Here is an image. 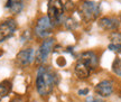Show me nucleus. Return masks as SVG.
Instances as JSON below:
<instances>
[{
    "mask_svg": "<svg viewBox=\"0 0 121 102\" xmlns=\"http://www.w3.org/2000/svg\"><path fill=\"white\" fill-rule=\"evenodd\" d=\"M56 83L57 76L54 71L45 66H40L38 68L37 76H36V89L40 95L46 97L48 94H51Z\"/></svg>",
    "mask_w": 121,
    "mask_h": 102,
    "instance_id": "1",
    "label": "nucleus"
},
{
    "mask_svg": "<svg viewBox=\"0 0 121 102\" xmlns=\"http://www.w3.org/2000/svg\"><path fill=\"white\" fill-rule=\"evenodd\" d=\"M96 66H98V56L93 52H84L78 56L74 67V72L78 79L84 80L90 76L92 71Z\"/></svg>",
    "mask_w": 121,
    "mask_h": 102,
    "instance_id": "2",
    "label": "nucleus"
},
{
    "mask_svg": "<svg viewBox=\"0 0 121 102\" xmlns=\"http://www.w3.org/2000/svg\"><path fill=\"white\" fill-rule=\"evenodd\" d=\"M100 4L94 1H84L80 7V16L84 21H93L100 16Z\"/></svg>",
    "mask_w": 121,
    "mask_h": 102,
    "instance_id": "3",
    "label": "nucleus"
},
{
    "mask_svg": "<svg viewBox=\"0 0 121 102\" xmlns=\"http://www.w3.org/2000/svg\"><path fill=\"white\" fill-rule=\"evenodd\" d=\"M64 13V6L62 4V0H48V9L47 17L54 26L62 22Z\"/></svg>",
    "mask_w": 121,
    "mask_h": 102,
    "instance_id": "4",
    "label": "nucleus"
},
{
    "mask_svg": "<svg viewBox=\"0 0 121 102\" xmlns=\"http://www.w3.org/2000/svg\"><path fill=\"white\" fill-rule=\"evenodd\" d=\"M53 25L48 17H42L35 26V34L40 38H46L53 33Z\"/></svg>",
    "mask_w": 121,
    "mask_h": 102,
    "instance_id": "5",
    "label": "nucleus"
},
{
    "mask_svg": "<svg viewBox=\"0 0 121 102\" xmlns=\"http://www.w3.org/2000/svg\"><path fill=\"white\" fill-rule=\"evenodd\" d=\"M53 46H54V39L53 38H47L43 42V44L40 45L38 52L36 54V63L37 64H43L46 62L49 53L52 52Z\"/></svg>",
    "mask_w": 121,
    "mask_h": 102,
    "instance_id": "6",
    "label": "nucleus"
},
{
    "mask_svg": "<svg viewBox=\"0 0 121 102\" xmlns=\"http://www.w3.org/2000/svg\"><path fill=\"white\" fill-rule=\"evenodd\" d=\"M17 28V24L13 19H7L0 24V43L10 38Z\"/></svg>",
    "mask_w": 121,
    "mask_h": 102,
    "instance_id": "7",
    "label": "nucleus"
},
{
    "mask_svg": "<svg viewBox=\"0 0 121 102\" xmlns=\"http://www.w3.org/2000/svg\"><path fill=\"white\" fill-rule=\"evenodd\" d=\"M94 92L96 94H99L100 97H103V98L110 97L113 92V83L109 80H104V81L100 82L95 85Z\"/></svg>",
    "mask_w": 121,
    "mask_h": 102,
    "instance_id": "8",
    "label": "nucleus"
},
{
    "mask_svg": "<svg viewBox=\"0 0 121 102\" xmlns=\"http://www.w3.org/2000/svg\"><path fill=\"white\" fill-rule=\"evenodd\" d=\"M17 63L22 66H27L29 65L33 60H34V49L33 48H26V49H22L17 54Z\"/></svg>",
    "mask_w": 121,
    "mask_h": 102,
    "instance_id": "9",
    "label": "nucleus"
},
{
    "mask_svg": "<svg viewBox=\"0 0 121 102\" xmlns=\"http://www.w3.org/2000/svg\"><path fill=\"white\" fill-rule=\"evenodd\" d=\"M99 26L103 30H117L119 27V20L117 18L103 17L99 20Z\"/></svg>",
    "mask_w": 121,
    "mask_h": 102,
    "instance_id": "10",
    "label": "nucleus"
},
{
    "mask_svg": "<svg viewBox=\"0 0 121 102\" xmlns=\"http://www.w3.org/2000/svg\"><path fill=\"white\" fill-rule=\"evenodd\" d=\"M4 8L11 13H19L24 8L22 0H6Z\"/></svg>",
    "mask_w": 121,
    "mask_h": 102,
    "instance_id": "11",
    "label": "nucleus"
},
{
    "mask_svg": "<svg viewBox=\"0 0 121 102\" xmlns=\"http://www.w3.org/2000/svg\"><path fill=\"white\" fill-rule=\"evenodd\" d=\"M11 88H13V84L11 82L8 81V80H4L0 83V99L7 97L10 91H11Z\"/></svg>",
    "mask_w": 121,
    "mask_h": 102,
    "instance_id": "12",
    "label": "nucleus"
},
{
    "mask_svg": "<svg viewBox=\"0 0 121 102\" xmlns=\"http://www.w3.org/2000/svg\"><path fill=\"white\" fill-rule=\"evenodd\" d=\"M65 27H66L67 29H69V30L75 29V28L78 27V21L75 20V18H73V17L67 18L66 21H65Z\"/></svg>",
    "mask_w": 121,
    "mask_h": 102,
    "instance_id": "13",
    "label": "nucleus"
},
{
    "mask_svg": "<svg viewBox=\"0 0 121 102\" xmlns=\"http://www.w3.org/2000/svg\"><path fill=\"white\" fill-rule=\"evenodd\" d=\"M112 71L117 75L121 76V58H116L112 64Z\"/></svg>",
    "mask_w": 121,
    "mask_h": 102,
    "instance_id": "14",
    "label": "nucleus"
},
{
    "mask_svg": "<svg viewBox=\"0 0 121 102\" xmlns=\"http://www.w3.org/2000/svg\"><path fill=\"white\" fill-rule=\"evenodd\" d=\"M110 40L112 43H120L121 40V34L120 33H117V31H113L112 34L110 35Z\"/></svg>",
    "mask_w": 121,
    "mask_h": 102,
    "instance_id": "15",
    "label": "nucleus"
},
{
    "mask_svg": "<svg viewBox=\"0 0 121 102\" xmlns=\"http://www.w3.org/2000/svg\"><path fill=\"white\" fill-rule=\"evenodd\" d=\"M108 48L112 52H121V44L120 43H111Z\"/></svg>",
    "mask_w": 121,
    "mask_h": 102,
    "instance_id": "16",
    "label": "nucleus"
},
{
    "mask_svg": "<svg viewBox=\"0 0 121 102\" xmlns=\"http://www.w3.org/2000/svg\"><path fill=\"white\" fill-rule=\"evenodd\" d=\"M30 39V33L28 31V30H26V31H24V34L22 35V42H27V40H29Z\"/></svg>",
    "mask_w": 121,
    "mask_h": 102,
    "instance_id": "17",
    "label": "nucleus"
},
{
    "mask_svg": "<svg viewBox=\"0 0 121 102\" xmlns=\"http://www.w3.org/2000/svg\"><path fill=\"white\" fill-rule=\"evenodd\" d=\"M85 102H105V101H103V100H101L99 98H95V97H89Z\"/></svg>",
    "mask_w": 121,
    "mask_h": 102,
    "instance_id": "18",
    "label": "nucleus"
},
{
    "mask_svg": "<svg viewBox=\"0 0 121 102\" xmlns=\"http://www.w3.org/2000/svg\"><path fill=\"white\" fill-rule=\"evenodd\" d=\"M65 7H66V9H67V10L72 11L75 6H74V4L72 2V1H71V0H67V1H66V6H65Z\"/></svg>",
    "mask_w": 121,
    "mask_h": 102,
    "instance_id": "19",
    "label": "nucleus"
},
{
    "mask_svg": "<svg viewBox=\"0 0 121 102\" xmlns=\"http://www.w3.org/2000/svg\"><path fill=\"white\" fill-rule=\"evenodd\" d=\"M87 93H89V89H82L78 91V94H80V95H86Z\"/></svg>",
    "mask_w": 121,
    "mask_h": 102,
    "instance_id": "20",
    "label": "nucleus"
},
{
    "mask_svg": "<svg viewBox=\"0 0 121 102\" xmlns=\"http://www.w3.org/2000/svg\"><path fill=\"white\" fill-rule=\"evenodd\" d=\"M10 102H25V100L22 98H20V97H16V98H13Z\"/></svg>",
    "mask_w": 121,
    "mask_h": 102,
    "instance_id": "21",
    "label": "nucleus"
},
{
    "mask_svg": "<svg viewBox=\"0 0 121 102\" xmlns=\"http://www.w3.org/2000/svg\"><path fill=\"white\" fill-rule=\"evenodd\" d=\"M34 102H36V101H34Z\"/></svg>",
    "mask_w": 121,
    "mask_h": 102,
    "instance_id": "22",
    "label": "nucleus"
}]
</instances>
